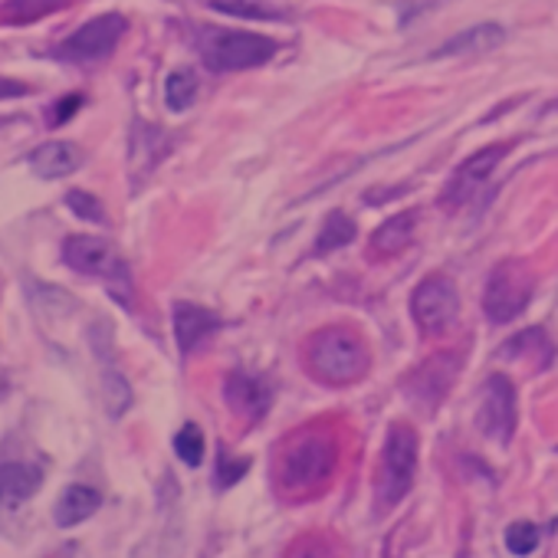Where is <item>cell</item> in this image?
<instances>
[{"label":"cell","mask_w":558,"mask_h":558,"mask_svg":"<svg viewBox=\"0 0 558 558\" xmlns=\"http://www.w3.org/2000/svg\"><path fill=\"white\" fill-rule=\"evenodd\" d=\"M4 391H8V378H4V375H0V395H4Z\"/></svg>","instance_id":"31"},{"label":"cell","mask_w":558,"mask_h":558,"mask_svg":"<svg viewBox=\"0 0 558 558\" xmlns=\"http://www.w3.org/2000/svg\"><path fill=\"white\" fill-rule=\"evenodd\" d=\"M303 355H306L310 375L332 388L355 385L372 368V352H368L365 339L345 326H329V329L313 332Z\"/></svg>","instance_id":"2"},{"label":"cell","mask_w":558,"mask_h":558,"mask_svg":"<svg viewBox=\"0 0 558 558\" xmlns=\"http://www.w3.org/2000/svg\"><path fill=\"white\" fill-rule=\"evenodd\" d=\"M417 476V430L411 424H391L381 466H378V496L381 506H398Z\"/></svg>","instance_id":"6"},{"label":"cell","mask_w":558,"mask_h":558,"mask_svg":"<svg viewBox=\"0 0 558 558\" xmlns=\"http://www.w3.org/2000/svg\"><path fill=\"white\" fill-rule=\"evenodd\" d=\"M457 372H460V359H457V355H447V352L430 355V359L421 362V368L408 378V398H411L417 408L434 411V408L444 401V395L450 391Z\"/></svg>","instance_id":"10"},{"label":"cell","mask_w":558,"mask_h":558,"mask_svg":"<svg viewBox=\"0 0 558 558\" xmlns=\"http://www.w3.org/2000/svg\"><path fill=\"white\" fill-rule=\"evenodd\" d=\"M70 4L73 0H8V4L0 8V17L11 21V24H34V21L57 14Z\"/></svg>","instance_id":"20"},{"label":"cell","mask_w":558,"mask_h":558,"mask_svg":"<svg viewBox=\"0 0 558 558\" xmlns=\"http://www.w3.org/2000/svg\"><path fill=\"white\" fill-rule=\"evenodd\" d=\"M414 233H417V214H414V210H401V214L388 217V220L372 233L368 253L378 256V259L398 256V253H404V250L414 243Z\"/></svg>","instance_id":"14"},{"label":"cell","mask_w":558,"mask_h":558,"mask_svg":"<svg viewBox=\"0 0 558 558\" xmlns=\"http://www.w3.org/2000/svg\"><path fill=\"white\" fill-rule=\"evenodd\" d=\"M246 466H250V460H236V463H227V460H220V470H217V486H230V483H236V480L246 473Z\"/></svg>","instance_id":"29"},{"label":"cell","mask_w":558,"mask_h":558,"mask_svg":"<svg viewBox=\"0 0 558 558\" xmlns=\"http://www.w3.org/2000/svg\"><path fill=\"white\" fill-rule=\"evenodd\" d=\"M506 40V31L499 24H476L457 37H450L434 57H470V53H489Z\"/></svg>","instance_id":"18"},{"label":"cell","mask_w":558,"mask_h":558,"mask_svg":"<svg viewBox=\"0 0 558 558\" xmlns=\"http://www.w3.org/2000/svg\"><path fill=\"white\" fill-rule=\"evenodd\" d=\"M31 89L17 80H8V76H0V99H14V96H27Z\"/></svg>","instance_id":"30"},{"label":"cell","mask_w":558,"mask_h":558,"mask_svg":"<svg viewBox=\"0 0 558 558\" xmlns=\"http://www.w3.org/2000/svg\"><path fill=\"white\" fill-rule=\"evenodd\" d=\"M532 293H535V276H532V269L522 259H502L499 266H493V272L486 279L483 313L496 326L512 323L532 303Z\"/></svg>","instance_id":"5"},{"label":"cell","mask_w":558,"mask_h":558,"mask_svg":"<svg viewBox=\"0 0 558 558\" xmlns=\"http://www.w3.org/2000/svg\"><path fill=\"white\" fill-rule=\"evenodd\" d=\"M519 424V404H515V385L509 381V375H489L483 381L480 391V404H476V427L483 430V437H489L493 444H509Z\"/></svg>","instance_id":"8"},{"label":"cell","mask_w":558,"mask_h":558,"mask_svg":"<svg viewBox=\"0 0 558 558\" xmlns=\"http://www.w3.org/2000/svg\"><path fill=\"white\" fill-rule=\"evenodd\" d=\"M499 355H509V359H522V362H532L538 372L542 368H548V362H551V355H555V349H551V342L545 339V332L542 329H529V332H522V336H515Z\"/></svg>","instance_id":"19"},{"label":"cell","mask_w":558,"mask_h":558,"mask_svg":"<svg viewBox=\"0 0 558 558\" xmlns=\"http://www.w3.org/2000/svg\"><path fill=\"white\" fill-rule=\"evenodd\" d=\"M63 259L70 269L83 272V276H96L109 283V293L132 306V272L129 263L122 259V253L102 240V236H66L63 240Z\"/></svg>","instance_id":"3"},{"label":"cell","mask_w":558,"mask_h":558,"mask_svg":"<svg viewBox=\"0 0 558 558\" xmlns=\"http://www.w3.org/2000/svg\"><path fill=\"white\" fill-rule=\"evenodd\" d=\"M506 548L512 555H532L538 548V529L532 522H512L506 529Z\"/></svg>","instance_id":"24"},{"label":"cell","mask_w":558,"mask_h":558,"mask_svg":"<svg viewBox=\"0 0 558 558\" xmlns=\"http://www.w3.org/2000/svg\"><path fill=\"white\" fill-rule=\"evenodd\" d=\"M210 8L220 14H233V17H253V21H276L279 14L269 8H253L250 0H210Z\"/></svg>","instance_id":"27"},{"label":"cell","mask_w":558,"mask_h":558,"mask_svg":"<svg viewBox=\"0 0 558 558\" xmlns=\"http://www.w3.org/2000/svg\"><path fill=\"white\" fill-rule=\"evenodd\" d=\"M40 463H0V506H21L44 486Z\"/></svg>","instance_id":"15"},{"label":"cell","mask_w":558,"mask_h":558,"mask_svg":"<svg viewBox=\"0 0 558 558\" xmlns=\"http://www.w3.org/2000/svg\"><path fill=\"white\" fill-rule=\"evenodd\" d=\"M411 316L427 339H440L444 332H450L460 316V293L453 279L444 272L424 276L411 296Z\"/></svg>","instance_id":"7"},{"label":"cell","mask_w":558,"mask_h":558,"mask_svg":"<svg viewBox=\"0 0 558 558\" xmlns=\"http://www.w3.org/2000/svg\"><path fill=\"white\" fill-rule=\"evenodd\" d=\"M102 506V493L96 489V486H86V483H73V486H66L63 489V496H60V502H57V509H53V519H57V525H80V522H86L96 509Z\"/></svg>","instance_id":"17"},{"label":"cell","mask_w":558,"mask_h":558,"mask_svg":"<svg viewBox=\"0 0 558 558\" xmlns=\"http://www.w3.org/2000/svg\"><path fill=\"white\" fill-rule=\"evenodd\" d=\"M174 339H178V349L184 355L197 352L217 329H220V319L204 310V306H194V303H178L174 306Z\"/></svg>","instance_id":"13"},{"label":"cell","mask_w":558,"mask_h":558,"mask_svg":"<svg viewBox=\"0 0 558 558\" xmlns=\"http://www.w3.org/2000/svg\"><path fill=\"white\" fill-rule=\"evenodd\" d=\"M352 240H355V220L349 214H342V210H332L323 220V230H319V240H316L313 250L319 256H326V253H332V250H339V246H345Z\"/></svg>","instance_id":"21"},{"label":"cell","mask_w":558,"mask_h":558,"mask_svg":"<svg viewBox=\"0 0 558 558\" xmlns=\"http://www.w3.org/2000/svg\"><path fill=\"white\" fill-rule=\"evenodd\" d=\"M502 155H506V145H489V148L470 155V158L450 174V181H447V187H444V194H440V204L457 207V204L470 201V197L476 194V187H483V181H486V178L493 174V168L502 161Z\"/></svg>","instance_id":"11"},{"label":"cell","mask_w":558,"mask_h":558,"mask_svg":"<svg viewBox=\"0 0 558 558\" xmlns=\"http://www.w3.org/2000/svg\"><path fill=\"white\" fill-rule=\"evenodd\" d=\"M223 398H227V408L250 424H256L272 404V391L266 378L250 375V372H230L223 385Z\"/></svg>","instance_id":"12"},{"label":"cell","mask_w":558,"mask_h":558,"mask_svg":"<svg viewBox=\"0 0 558 558\" xmlns=\"http://www.w3.org/2000/svg\"><path fill=\"white\" fill-rule=\"evenodd\" d=\"M174 453L181 457V463L187 466H201L204 460V434L197 424H184L174 437Z\"/></svg>","instance_id":"23"},{"label":"cell","mask_w":558,"mask_h":558,"mask_svg":"<svg viewBox=\"0 0 558 558\" xmlns=\"http://www.w3.org/2000/svg\"><path fill=\"white\" fill-rule=\"evenodd\" d=\"M66 207H70L76 217L89 220V223H106L102 201H99V197H93V194H86V191H70V194H66Z\"/></svg>","instance_id":"26"},{"label":"cell","mask_w":558,"mask_h":558,"mask_svg":"<svg viewBox=\"0 0 558 558\" xmlns=\"http://www.w3.org/2000/svg\"><path fill=\"white\" fill-rule=\"evenodd\" d=\"M80 106H83V96H80V93L63 96V99L57 102V109H53V122H57V125H63L66 119H73V116L80 112Z\"/></svg>","instance_id":"28"},{"label":"cell","mask_w":558,"mask_h":558,"mask_svg":"<svg viewBox=\"0 0 558 558\" xmlns=\"http://www.w3.org/2000/svg\"><path fill=\"white\" fill-rule=\"evenodd\" d=\"M194 96H197V76H194L191 70H174V73L165 80V102H168L171 112L191 109Z\"/></svg>","instance_id":"22"},{"label":"cell","mask_w":558,"mask_h":558,"mask_svg":"<svg viewBox=\"0 0 558 558\" xmlns=\"http://www.w3.org/2000/svg\"><path fill=\"white\" fill-rule=\"evenodd\" d=\"M83 165V155L73 142H47L40 145L34 155H31V168L37 178L44 181H57V178H66L73 174L76 168Z\"/></svg>","instance_id":"16"},{"label":"cell","mask_w":558,"mask_h":558,"mask_svg":"<svg viewBox=\"0 0 558 558\" xmlns=\"http://www.w3.org/2000/svg\"><path fill=\"white\" fill-rule=\"evenodd\" d=\"M201 60L210 73H240L256 70L272 60L276 40L250 31H204L201 34Z\"/></svg>","instance_id":"4"},{"label":"cell","mask_w":558,"mask_h":558,"mask_svg":"<svg viewBox=\"0 0 558 558\" xmlns=\"http://www.w3.org/2000/svg\"><path fill=\"white\" fill-rule=\"evenodd\" d=\"M106 404H109V414L112 417H122L132 404V391H129V381L116 372H106Z\"/></svg>","instance_id":"25"},{"label":"cell","mask_w":558,"mask_h":558,"mask_svg":"<svg viewBox=\"0 0 558 558\" xmlns=\"http://www.w3.org/2000/svg\"><path fill=\"white\" fill-rule=\"evenodd\" d=\"M339 440L329 427H303L293 434L276 460V486L290 499H310L336 476Z\"/></svg>","instance_id":"1"},{"label":"cell","mask_w":558,"mask_h":558,"mask_svg":"<svg viewBox=\"0 0 558 558\" xmlns=\"http://www.w3.org/2000/svg\"><path fill=\"white\" fill-rule=\"evenodd\" d=\"M125 31H129V21L122 14H102V17L83 24L70 40H63L57 47V57L70 60V63H99V60L112 57V50L119 47Z\"/></svg>","instance_id":"9"}]
</instances>
